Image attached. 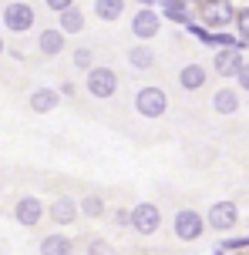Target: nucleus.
I'll return each mask as SVG.
<instances>
[{"label": "nucleus", "instance_id": "1", "mask_svg": "<svg viewBox=\"0 0 249 255\" xmlns=\"http://www.w3.org/2000/svg\"><path fill=\"white\" fill-rule=\"evenodd\" d=\"M84 88H88V94H91V98L108 101V98H115V94H118V74H115L111 67H88Z\"/></svg>", "mask_w": 249, "mask_h": 255}, {"label": "nucleus", "instance_id": "2", "mask_svg": "<svg viewBox=\"0 0 249 255\" xmlns=\"http://www.w3.org/2000/svg\"><path fill=\"white\" fill-rule=\"evenodd\" d=\"M135 111L142 118H162L169 111V94L162 88H142L135 94Z\"/></svg>", "mask_w": 249, "mask_h": 255}, {"label": "nucleus", "instance_id": "3", "mask_svg": "<svg viewBox=\"0 0 249 255\" xmlns=\"http://www.w3.org/2000/svg\"><path fill=\"white\" fill-rule=\"evenodd\" d=\"M34 20H37V13H34V7L24 3V0H13V3L3 7V27H7L10 34H24V30H30Z\"/></svg>", "mask_w": 249, "mask_h": 255}, {"label": "nucleus", "instance_id": "4", "mask_svg": "<svg viewBox=\"0 0 249 255\" xmlns=\"http://www.w3.org/2000/svg\"><path fill=\"white\" fill-rule=\"evenodd\" d=\"M172 229H175V239H182V242H196L202 239V229H206V218L192 212V208H179L175 212V222H172Z\"/></svg>", "mask_w": 249, "mask_h": 255}, {"label": "nucleus", "instance_id": "5", "mask_svg": "<svg viewBox=\"0 0 249 255\" xmlns=\"http://www.w3.org/2000/svg\"><path fill=\"white\" fill-rule=\"evenodd\" d=\"M128 225L138 232V235H152V232H158V225H162V212H158V205L142 202L138 208H131Z\"/></svg>", "mask_w": 249, "mask_h": 255}, {"label": "nucleus", "instance_id": "6", "mask_svg": "<svg viewBox=\"0 0 249 255\" xmlns=\"http://www.w3.org/2000/svg\"><path fill=\"white\" fill-rule=\"evenodd\" d=\"M233 17H236V10H233L229 0H202V20H206V27H216V30L229 27Z\"/></svg>", "mask_w": 249, "mask_h": 255}, {"label": "nucleus", "instance_id": "7", "mask_svg": "<svg viewBox=\"0 0 249 255\" xmlns=\"http://www.w3.org/2000/svg\"><path fill=\"white\" fill-rule=\"evenodd\" d=\"M206 222H209V229H216V232H229V229L239 222V208H236L233 202H216V205L209 208Z\"/></svg>", "mask_w": 249, "mask_h": 255}, {"label": "nucleus", "instance_id": "8", "mask_svg": "<svg viewBox=\"0 0 249 255\" xmlns=\"http://www.w3.org/2000/svg\"><path fill=\"white\" fill-rule=\"evenodd\" d=\"M13 218H17V225L34 229L40 218H44V205H40L34 195H27V198H20V202H17V208H13Z\"/></svg>", "mask_w": 249, "mask_h": 255}, {"label": "nucleus", "instance_id": "9", "mask_svg": "<svg viewBox=\"0 0 249 255\" xmlns=\"http://www.w3.org/2000/svg\"><path fill=\"white\" fill-rule=\"evenodd\" d=\"M158 24H162L158 13L145 7V10H138L135 17H131V34H135L138 40H148V37H155V34H158Z\"/></svg>", "mask_w": 249, "mask_h": 255}, {"label": "nucleus", "instance_id": "10", "mask_svg": "<svg viewBox=\"0 0 249 255\" xmlns=\"http://www.w3.org/2000/svg\"><path fill=\"white\" fill-rule=\"evenodd\" d=\"M212 67H216V74H219V77H236V71L243 67V54H239V47L216 51V61H212Z\"/></svg>", "mask_w": 249, "mask_h": 255}, {"label": "nucleus", "instance_id": "11", "mask_svg": "<svg viewBox=\"0 0 249 255\" xmlns=\"http://www.w3.org/2000/svg\"><path fill=\"white\" fill-rule=\"evenodd\" d=\"M37 51H40V54H47V57H57V54L64 51V30H61V27L40 30V37H37Z\"/></svg>", "mask_w": 249, "mask_h": 255}, {"label": "nucleus", "instance_id": "12", "mask_svg": "<svg viewBox=\"0 0 249 255\" xmlns=\"http://www.w3.org/2000/svg\"><path fill=\"white\" fill-rule=\"evenodd\" d=\"M30 111L34 115H47V111H54L57 104H61V98H57V91L51 88H37V91H30Z\"/></svg>", "mask_w": 249, "mask_h": 255}, {"label": "nucleus", "instance_id": "13", "mask_svg": "<svg viewBox=\"0 0 249 255\" xmlns=\"http://www.w3.org/2000/svg\"><path fill=\"white\" fill-rule=\"evenodd\" d=\"M47 215H51L57 225H71V222L78 218V202H74V198H54Z\"/></svg>", "mask_w": 249, "mask_h": 255}, {"label": "nucleus", "instance_id": "14", "mask_svg": "<svg viewBox=\"0 0 249 255\" xmlns=\"http://www.w3.org/2000/svg\"><path fill=\"white\" fill-rule=\"evenodd\" d=\"M212 108H216V115H236L239 111V94L233 88H219L212 94Z\"/></svg>", "mask_w": 249, "mask_h": 255}, {"label": "nucleus", "instance_id": "15", "mask_svg": "<svg viewBox=\"0 0 249 255\" xmlns=\"http://www.w3.org/2000/svg\"><path fill=\"white\" fill-rule=\"evenodd\" d=\"M179 84H182L185 91L206 88V67H202V64H185L182 71H179Z\"/></svg>", "mask_w": 249, "mask_h": 255}, {"label": "nucleus", "instance_id": "16", "mask_svg": "<svg viewBox=\"0 0 249 255\" xmlns=\"http://www.w3.org/2000/svg\"><path fill=\"white\" fill-rule=\"evenodd\" d=\"M74 252V245H71V239H64V235H44L40 239V255H71Z\"/></svg>", "mask_w": 249, "mask_h": 255}, {"label": "nucleus", "instance_id": "17", "mask_svg": "<svg viewBox=\"0 0 249 255\" xmlns=\"http://www.w3.org/2000/svg\"><path fill=\"white\" fill-rule=\"evenodd\" d=\"M57 24H61V30H64V34H81V30H84V10L67 7V10L57 13Z\"/></svg>", "mask_w": 249, "mask_h": 255}, {"label": "nucleus", "instance_id": "18", "mask_svg": "<svg viewBox=\"0 0 249 255\" xmlns=\"http://www.w3.org/2000/svg\"><path fill=\"white\" fill-rule=\"evenodd\" d=\"M162 10H165V20H175V24H189V0H162Z\"/></svg>", "mask_w": 249, "mask_h": 255}, {"label": "nucleus", "instance_id": "19", "mask_svg": "<svg viewBox=\"0 0 249 255\" xmlns=\"http://www.w3.org/2000/svg\"><path fill=\"white\" fill-rule=\"evenodd\" d=\"M94 13L108 20V24H115L121 13H125V0H94Z\"/></svg>", "mask_w": 249, "mask_h": 255}, {"label": "nucleus", "instance_id": "20", "mask_svg": "<svg viewBox=\"0 0 249 255\" xmlns=\"http://www.w3.org/2000/svg\"><path fill=\"white\" fill-rule=\"evenodd\" d=\"M128 64H131V67H138V71H148V67L155 64V54H152V47L138 44V47H131V51H128Z\"/></svg>", "mask_w": 249, "mask_h": 255}, {"label": "nucleus", "instance_id": "21", "mask_svg": "<svg viewBox=\"0 0 249 255\" xmlns=\"http://www.w3.org/2000/svg\"><path fill=\"white\" fill-rule=\"evenodd\" d=\"M81 212H84L88 218H101L105 215V202H101L98 195H88V198L81 202Z\"/></svg>", "mask_w": 249, "mask_h": 255}, {"label": "nucleus", "instance_id": "22", "mask_svg": "<svg viewBox=\"0 0 249 255\" xmlns=\"http://www.w3.org/2000/svg\"><path fill=\"white\" fill-rule=\"evenodd\" d=\"M88 255H115V249H111V242H105V239H91V242H88Z\"/></svg>", "mask_w": 249, "mask_h": 255}, {"label": "nucleus", "instance_id": "23", "mask_svg": "<svg viewBox=\"0 0 249 255\" xmlns=\"http://www.w3.org/2000/svg\"><path fill=\"white\" fill-rule=\"evenodd\" d=\"M74 64H78L81 71H88V67H94V51H88V47H81V51H74Z\"/></svg>", "mask_w": 249, "mask_h": 255}, {"label": "nucleus", "instance_id": "24", "mask_svg": "<svg viewBox=\"0 0 249 255\" xmlns=\"http://www.w3.org/2000/svg\"><path fill=\"white\" fill-rule=\"evenodd\" d=\"M233 20H236V27H239V37L249 40V7H246V10H239Z\"/></svg>", "mask_w": 249, "mask_h": 255}, {"label": "nucleus", "instance_id": "25", "mask_svg": "<svg viewBox=\"0 0 249 255\" xmlns=\"http://www.w3.org/2000/svg\"><path fill=\"white\" fill-rule=\"evenodd\" d=\"M223 249H249V235H239V239H223Z\"/></svg>", "mask_w": 249, "mask_h": 255}, {"label": "nucleus", "instance_id": "26", "mask_svg": "<svg viewBox=\"0 0 249 255\" xmlns=\"http://www.w3.org/2000/svg\"><path fill=\"white\" fill-rule=\"evenodd\" d=\"M236 81H239V88H243V91H249V64L246 61H243V67L236 71Z\"/></svg>", "mask_w": 249, "mask_h": 255}, {"label": "nucleus", "instance_id": "27", "mask_svg": "<svg viewBox=\"0 0 249 255\" xmlns=\"http://www.w3.org/2000/svg\"><path fill=\"white\" fill-rule=\"evenodd\" d=\"M44 3H47V7H51V10H67V7H74V0H44Z\"/></svg>", "mask_w": 249, "mask_h": 255}, {"label": "nucleus", "instance_id": "28", "mask_svg": "<svg viewBox=\"0 0 249 255\" xmlns=\"http://www.w3.org/2000/svg\"><path fill=\"white\" fill-rule=\"evenodd\" d=\"M128 218H131V208H118V212H115V222H118V225H128Z\"/></svg>", "mask_w": 249, "mask_h": 255}, {"label": "nucleus", "instance_id": "29", "mask_svg": "<svg viewBox=\"0 0 249 255\" xmlns=\"http://www.w3.org/2000/svg\"><path fill=\"white\" fill-rule=\"evenodd\" d=\"M0 54H3V40H0Z\"/></svg>", "mask_w": 249, "mask_h": 255}, {"label": "nucleus", "instance_id": "30", "mask_svg": "<svg viewBox=\"0 0 249 255\" xmlns=\"http://www.w3.org/2000/svg\"><path fill=\"white\" fill-rule=\"evenodd\" d=\"M189 3H202V0H189Z\"/></svg>", "mask_w": 249, "mask_h": 255}, {"label": "nucleus", "instance_id": "31", "mask_svg": "<svg viewBox=\"0 0 249 255\" xmlns=\"http://www.w3.org/2000/svg\"><path fill=\"white\" fill-rule=\"evenodd\" d=\"M216 255H219V252H216Z\"/></svg>", "mask_w": 249, "mask_h": 255}]
</instances>
